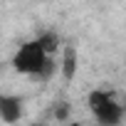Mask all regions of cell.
<instances>
[{"label":"cell","mask_w":126,"mask_h":126,"mask_svg":"<svg viewBox=\"0 0 126 126\" xmlns=\"http://www.w3.org/2000/svg\"><path fill=\"white\" fill-rule=\"evenodd\" d=\"M87 106H89L94 121L96 124H104V126H116L126 116V106L119 104L116 96L109 89H94V92H89Z\"/></svg>","instance_id":"7a4b0ae2"},{"label":"cell","mask_w":126,"mask_h":126,"mask_svg":"<svg viewBox=\"0 0 126 126\" xmlns=\"http://www.w3.org/2000/svg\"><path fill=\"white\" fill-rule=\"evenodd\" d=\"M25 114V101L17 94H0V121L17 124Z\"/></svg>","instance_id":"3957f363"},{"label":"cell","mask_w":126,"mask_h":126,"mask_svg":"<svg viewBox=\"0 0 126 126\" xmlns=\"http://www.w3.org/2000/svg\"><path fill=\"white\" fill-rule=\"evenodd\" d=\"M59 69H62V74H64V79H67V82L77 74V49H74V47H69V45H67L64 49H62Z\"/></svg>","instance_id":"277c9868"},{"label":"cell","mask_w":126,"mask_h":126,"mask_svg":"<svg viewBox=\"0 0 126 126\" xmlns=\"http://www.w3.org/2000/svg\"><path fill=\"white\" fill-rule=\"evenodd\" d=\"M10 64H13V69H15L17 74H22V77H32V79L47 82V79L54 74V69H57V54L47 52L45 42H42L40 35H37V37H32V40H25V42L15 49Z\"/></svg>","instance_id":"6da1fadb"}]
</instances>
